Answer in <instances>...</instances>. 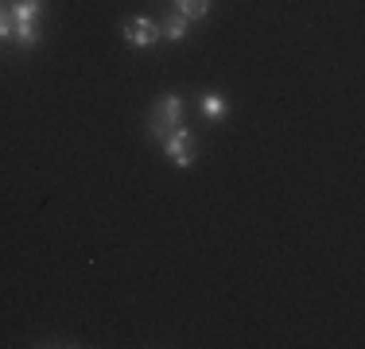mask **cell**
I'll return each mask as SVG.
<instances>
[{
  "label": "cell",
  "mask_w": 365,
  "mask_h": 349,
  "mask_svg": "<svg viewBox=\"0 0 365 349\" xmlns=\"http://www.w3.org/2000/svg\"><path fill=\"white\" fill-rule=\"evenodd\" d=\"M175 128H182V101L175 93H168V98H160L152 105V117H148V136L152 140H168Z\"/></svg>",
  "instance_id": "6da1fadb"
},
{
  "label": "cell",
  "mask_w": 365,
  "mask_h": 349,
  "mask_svg": "<svg viewBox=\"0 0 365 349\" xmlns=\"http://www.w3.org/2000/svg\"><path fill=\"white\" fill-rule=\"evenodd\" d=\"M163 155H168L175 167H195V160H198V140H195V132H187V125L175 128V132L163 140Z\"/></svg>",
  "instance_id": "7a4b0ae2"
},
{
  "label": "cell",
  "mask_w": 365,
  "mask_h": 349,
  "mask_svg": "<svg viewBox=\"0 0 365 349\" xmlns=\"http://www.w3.org/2000/svg\"><path fill=\"white\" fill-rule=\"evenodd\" d=\"M120 35H125V43H133V47H155V43H160V24L148 20V16H136V20L120 24Z\"/></svg>",
  "instance_id": "3957f363"
},
{
  "label": "cell",
  "mask_w": 365,
  "mask_h": 349,
  "mask_svg": "<svg viewBox=\"0 0 365 349\" xmlns=\"http://www.w3.org/2000/svg\"><path fill=\"white\" fill-rule=\"evenodd\" d=\"M187 31H190V20H187V16H179V12H171L168 20L160 24V39H168V43H182V39H187Z\"/></svg>",
  "instance_id": "277c9868"
},
{
  "label": "cell",
  "mask_w": 365,
  "mask_h": 349,
  "mask_svg": "<svg viewBox=\"0 0 365 349\" xmlns=\"http://www.w3.org/2000/svg\"><path fill=\"white\" fill-rule=\"evenodd\" d=\"M12 24H39V12H43V0H16L12 8Z\"/></svg>",
  "instance_id": "5b68a950"
},
{
  "label": "cell",
  "mask_w": 365,
  "mask_h": 349,
  "mask_svg": "<svg viewBox=\"0 0 365 349\" xmlns=\"http://www.w3.org/2000/svg\"><path fill=\"white\" fill-rule=\"evenodd\" d=\"M202 117L206 120H225L230 117V101L222 93H202Z\"/></svg>",
  "instance_id": "8992f818"
},
{
  "label": "cell",
  "mask_w": 365,
  "mask_h": 349,
  "mask_svg": "<svg viewBox=\"0 0 365 349\" xmlns=\"http://www.w3.org/2000/svg\"><path fill=\"white\" fill-rule=\"evenodd\" d=\"M12 39L20 43L24 51L39 47V24H12Z\"/></svg>",
  "instance_id": "52a82bcc"
},
{
  "label": "cell",
  "mask_w": 365,
  "mask_h": 349,
  "mask_svg": "<svg viewBox=\"0 0 365 349\" xmlns=\"http://www.w3.org/2000/svg\"><path fill=\"white\" fill-rule=\"evenodd\" d=\"M175 12L187 16V20H202L210 12V0H175Z\"/></svg>",
  "instance_id": "ba28073f"
},
{
  "label": "cell",
  "mask_w": 365,
  "mask_h": 349,
  "mask_svg": "<svg viewBox=\"0 0 365 349\" xmlns=\"http://www.w3.org/2000/svg\"><path fill=\"white\" fill-rule=\"evenodd\" d=\"M12 39V12L8 8H0V43Z\"/></svg>",
  "instance_id": "9c48e42d"
}]
</instances>
